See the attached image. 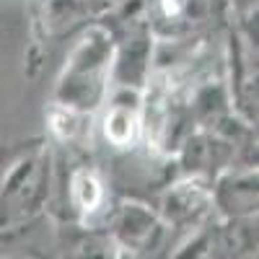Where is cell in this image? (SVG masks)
<instances>
[{
	"mask_svg": "<svg viewBox=\"0 0 259 259\" xmlns=\"http://www.w3.org/2000/svg\"><path fill=\"white\" fill-rule=\"evenodd\" d=\"M106 135H109L117 145H124L133 135V117L124 112H114L109 119H106Z\"/></svg>",
	"mask_w": 259,
	"mask_h": 259,
	"instance_id": "cell-1",
	"label": "cell"
}]
</instances>
